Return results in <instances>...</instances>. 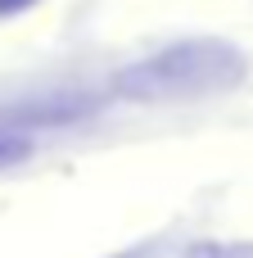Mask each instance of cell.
Masks as SVG:
<instances>
[{
  "label": "cell",
  "instance_id": "obj_1",
  "mask_svg": "<svg viewBox=\"0 0 253 258\" xmlns=\"http://www.w3.org/2000/svg\"><path fill=\"white\" fill-rule=\"evenodd\" d=\"M249 77V59L240 45L217 41V36H190L177 45L154 50L149 59L127 63L113 77V95L118 100H199V95H222L235 91Z\"/></svg>",
  "mask_w": 253,
  "mask_h": 258
},
{
  "label": "cell",
  "instance_id": "obj_2",
  "mask_svg": "<svg viewBox=\"0 0 253 258\" xmlns=\"http://www.w3.org/2000/svg\"><path fill=\"white\" fill-rule=\"evenodd\" d=\"M100 100L95 95H81V91H50L41 100H27V104H14L0 113V127L5 132H18V127H63V122H81L86 113H95Z\"/></svg>",
  "mask_w": 253,
  "mask_h": 258
},
{
  "label": "cell",
  "instance_id": "obj_3",
  "mask_svg": "<svg viewBox=\"0 0 253 258\" xmlns=\"http://www.w3.org/2000/svg\"><path fill=\"white\" fill-rule=\"evenodd\" d=\"M23 154H27V136L0 127V163H14V159H23Z\"/></svg>",
  "mask_w": 253,
  "mask_h": 258
},
{
  "label": "cell",
  "instance_id": "obj_4",
  "mask_svg": "<svg viewBox=\"0 0 253 258\" xmlns=\"http://www.w3.org/2000/svg\"><path fill=\"white\" fill-rule=\"evenodd\" d=\"M190 258H253L249 245H240V249H217V245H199V249H190Z\"/></svg>",
  "mask_w": 253,
  "mask_h": 258
},
{
  "label": "cell",
  "instance_id": "obj_5",
  "mask_svg": "<svg viewBox=\"0 0 253 258\" xmlns=\"http://www.w3.org/2000/svg\"><path fill=\"white\" fill-rule=\"evenodd\" d=\"M27 5H36V0H0V18H9V14H23Z\"/></svg>",
  "mask_w": 253,
  "mask_h": 258
}]
</instances>
